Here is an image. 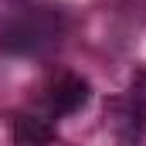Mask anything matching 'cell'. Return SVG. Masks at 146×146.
<instances>
[{"label": "cell", "instance_id": "obj_1", "mask_svg": "<svg viewBox=\"0 0 146 146\" xmlns=\"http://www.w3.org/2000/svg\"><path fill=\"white\" fill-rule=\"evenodd\" d=\"M68 27L65 14L54 7L21 10L0 21V51L3 54H41L54 41H61Z\"/></svg>", "mask_w": 146, "mask_h": 146}, {"label": "cell", "instance_id": "obj_2", "mask_svg": "<svg viewBox=\"0 0 146 146\" xmlns=\"http://www.w3.org/2000/svg\"><path fill=\"white\" fill-rule=\"evenodd\" d=\"M88 95H92V88H88V82L82 78V75H58L54 82H51V88L44 92V112L54 119V115H72L78 112L85 102H88Z\"/></svg>", "mask_w": 146, "mask_h": 146}, {"label": "cell", "instance_id": "obj_3", "mask_svg": "<svg viewBox=\"0 0 146 146\" xmlns=\"http://www.w3.org/2000/svg\"><path fill=\"white\" fill-rule=\"evenodd\" d=\"M122 122L129 126L126 136H139V129L146 126V72L133 78V85L122 99Z\"/></svg>", "mask_w": 146, "mask_h": 146}, {"label": "cell", "instance_id": "obj_4", "mask_svg": "<svg viewBox=\"0 0 146 146\" xmlns=\"http://www.w3.org/2000/svg\"><path fill=\"white\" fill-rule=\"evenodd\" d=\"M58 133H54V126H48L44 119H37V115H21L17 122H14V139L17 143H51Z\"/></svg>", "mask_w": 146, "mask_h": 146}]
</instances>
